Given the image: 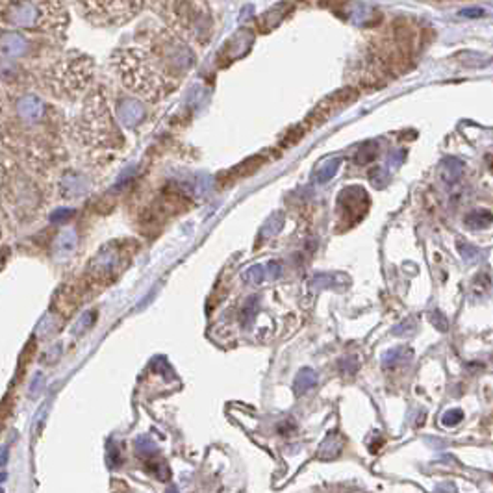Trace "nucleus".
<instances>
[{
	"mask_svg": "<svg viewBox=\"0 0 493 493\" xmlns=\"http://www.w3.org/2000/svg\"><path fill=\"white\" fill-rule=\"evenodd\" d=\"M0 21L15 28L61 35L67 30L69 15L61 2H4Z\"/></svg>",
	"mask_w": 493,
	"mask_h": 493,
	"instance_id": "423d86ee",
	"label": "nucleus"
},
{
	"mask_svg": "<svg viewBox=\"0 0 493 493\" xmlns=\"http://www.w3.org/2000/svg\"><path fill=\"white\" fill-rule=\"evenodd\" d=\"M0 111H2V104H0Z\"/></svg>",
	"mask_w": 493,
	"mask_h": 493,
	"instance_id": "2eb2a0df",
	"label": "nucleus"
},
{
	"mask_svg": "<svg viewBox=\"0 0 493 493\" xmlns=\"http://www.w3.org/2000/svg\"><path fill=\"white\" fill-rule=\"evenodd\" d=\"M111 65L122 86L149 102H160L178 86V78L167 67L163 52H152L147 47H127L111 56Z\"/></svg>",
	"mask_w": 493,
	"mask_h": 493,
	"instance_id": "f03ea898",
	"label": "nucleus"
},
{
	"mask_svg": "<svg viewBox=\"0 0 493 493\" xmlns=\"http://www.w3.org/2000/svg\"><path fill=\"white\" fill-rule=\"evenodd\" d=\"M50 108L38 95L24 93L15 102L13 119L0 130L4 160L43 167L54 160L56 134L49 132Z\"/></svg>",
	"mask_w": 493,
	"mask_h": 493,
	"instance_id": "f257e3e1",
	"label": "nucleus"
},
{
	"mask_svg": "<svg viewBox=\"0 0 493 493\" xmlns=\"http://www.w3.org/2000/svg\"><path fill=\"white\" fill-rule=\"evenodd\" d=\"M314 384V375H312L310 371H306L305 375H300L299 382H297V388H299V391H302V389H308Z\"/></svg>",
	"mask_w": 493,
	"mask_h": 493,
	"instance_id": "f8f14e48",
	"label": "nucleus"
},
{
	"mask_svg": "<svg viewBox=\"0 0 493 493\" xmlns=\"http://www.w3.org/2000/svg\"><path fill=\"white\" fill-rule=\"evenodd\" d=\"M67 134L74 143L89 152H111L122 147L121 130L117 127L102 86L89 91L78 110L65 122Z\"/></svg>",
	"mask_w": 493,
	"mask_h": 493,
	"instance_id": "7ed1b4c3",
	"label": "nucleus"
},
{
	"mask_svg": "<svg viewBox=\"0 0 493 493\" xmlns=\"http://www.w3.org/2000/svg\"><path fill=\"white\" fill-rule=\"evenodd\" d=\"M138 453L139 455H154L156 453V445L150 442L149 438H143V439H138Z\"/></svg>",
	"mask_w": 493,
	"mask_h": 493,
	"instance_id": "9b49d317",
	"label": "nucleus"
},
{
	"mask_svg": "<svg viewBox=\"0 0 493 493\" xmlns=\"http://www.w3.org/2000/svg\"><path fill=\"white\" fill-rule=\"evenodd\" d=\"M462 421V412L460 410H455V412H449V414H445L444 417V423L447 425V427H453V425H456V423Z\"/></svg>",
	"mask_w": 493,
	"mask_h": 493,
	"instance_id": "ddd939ff",
	"label": "nucleus"
},
{
	"mask_svg": "<svg viewBox=\"0 0 493 493\" xmlns=\"http://www.w3.org/2000/svg\"><path fill=\"white\" fill-rule=\"evenodd\" d=\"M93 71L95 63L88 54L69 50L45 69L41 86L50 97L58 100H78L83 93H88Z\"/></svg>",
	"mask_w": 493,
	"mask_h": 493,
	"instance_id": "39448f33",
	"label": "nucleus"
},
{
	"mask_svg": "<svg viewBox=\"0 0 493 493\" xmlns=\"http://www.w3.org/2000/svg\"><path fill=\"white\" fill-rule=\"evenodd\" d=\"M147 471L152 473L154 477H158L160 480H169V477H171V471H169V467H167L165 462L161 460H149L147 462Z\"/></svg>",
	"mask_w": 493,
	"mask_h": 493,
	"instance_id": "9d476101",
	"label": "nucleus"
},
{
	"mask_svg": "<svg viewBox=\"0 0 493 493\" xmlns=\"http://www.w3.org/2000/svg\"><path fill=\"white\" fill-rule=\"evenodd\" d=\"M30 50V41H28L21 32L13 30H2L0 32V56H6L8 60L11 58H22Z\"/></svg>",
	"mask_w": 493,
	"mask_h": 493,
	"instance_id": "6e6552de",
	"label": "nucleus"
},
{
	"mask_svg": "<svg viewBox=\"0 0 493 493\" xmlns=\"http://www.w3.org/2000/svg\"><path fill=\"white\" fill-rule=\"evenodd\" d=\"M167 493H178V490L177 488H169V490H167Z\"/></svg>",
	"mask_w": 493,
	"mask_h": 493,
	"instance_id": "4468645a",
	"label": "nucleus"
},
{
	"mask_svg": "<svg viewBox=\"0 0 493 493\" xmlns=\"http://www.w3.org/2000/svg\"><path fill=\"white\" fill-rule=\"evenodd\" d=\"M43 189L15 161L0 160V208L15 223L33 221L43 208Z\"/></svg>",
	"mask_w": 493,
	"mask_h": 493,
	"instance_id": "20e7f679",
	"label": "nucleus"
},
{
	"mask_svg": "<svg viewBox=\"0 0 493 493\" xmlns=\"http://www.w3.org/2000/svg\"><path fill=\"white\" fill-rule=\"evenodd\" d=\"M341 449H344V442L338 438V434H330V436L323 442L321 447H319L317 458L325 462L334 460V458H338Z\"/></svg>",
	"mask_w": 493,
	"mask_h": 493,
	"instance_id": "1a4fd4ad",
	"label": "nucleus"
},
{
	"mask_svg": "<svg viewBox=\"0 0 493 493\" xmlns=\"http://www.w3.org/2000/svg\"><path fill=\"white\" fill-rule=\"evenodd\" d=\"M76 6L95 26H119L143 10L141 2H80Z\"/></svg>",
	"mask_w": 493,
	"mask_h": 493,
	"instance_id": "0eeeda50",
	"label": "nucleus"
}]
</instances>
